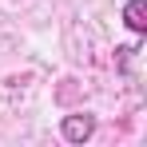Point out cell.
I'll return each mask as SVG.
<instances>
[{
	"label": "cell",
	"instance_id": "obj_1",
	"mask_svg": "<svg viewBox=\"0 0 147 147\" xmlns=\"http://www.w3.org/2000/svg\"><path fill=\"white\" fill-rule=\"evenodd\" d=\"M96 135V115L92 111H72L60 119V139L64 143H88Z\"/></svg>",
	"mask_w": 147,
	"mask_h": 147
},
{
	"label": "cell",
	"instance_id": "obj_2",
	"mask_svg": "<svg viewBox=\"0 0 147 147\" xmlns=\"http://www.w3.org/2000/svg\"><path fill=\"white\" fill-rule=\"evenodd\" d=\"M119 16H123L131 36H147V0H127Z\"/></svg>",
	"mask_w": 147,
	"mask_h": 147
}]
</instances>
